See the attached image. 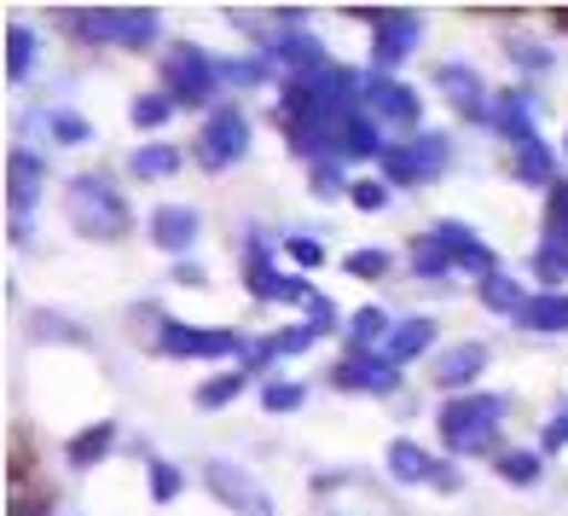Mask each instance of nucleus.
<instances>
[{
    "label": "nucleus",
    "mask_w": 568,
    "mask_h": 516,
    "mask_svg": "<svg viewBox=\"0 0 568 516\" xmlns=\"http://www.w3.org/2000/svg\"><path fill=\"white\" fill-rule=\"evenodd\" d=\"M158 36V12L140 7V12H116V47H151Z\"/></svg>",
    "instance_id": "nucleus-23"
},
{
    "label": "nucleus",
    "mask_w": 568,
    "mask_h": 516,
    "mask_svg": "<svg viewBox=\"0 0 568 516\" xmlns=\"http://www.w3.org/2000/svg\"><path fill=\"white\" fill-rule=\"evenodd\" d=\"M534 273L546 279V285H557V279H568V239H551L546 250L534 255Z\"/></svg>",
    "instance_id": "nucleus-27"
},
{
    "label": "nucleus",
    "mask_w": 568,
    "mask_h": 516,
    "mask_svg": "<svg viewBox=\"0 0 568 516\" xmlns=\"http://www.w3.org/2000/svg\"><path fill=\"white\" fill-rule=\"evenodd\" d=\"M239 389H244V372H221V377H210V383L197 389V406L215 412V406H226V401H239Z\"/></svg>",
    "instance_id": "nucleus-25"
},
{
    "label": "nucleus",
    "mask_w": 568,
    "mask_h": 516,
    "mask_svg": "<svg viewBox=\"0 0 568 516\" xmlns=\"http://www.w3.org/2000/svg\"><path fill=\"white\" fill-rule=\"evenodd\" d=\"M359 105H366L372 117H389V122H400V128L418 122V93L400 88V82H389V75H372V82L359 88Z\"/></svg>",
    "instance_id": "nucleus-6"
},
{
    "label": "nucleus",
    "mask_w": 568,
    "mask_h": 516,
    "mask_svg": "<svg viewBox=\"0 0 568 516\" xmlns=\"http://www.w3.org/2000/svg\"><path fill=\"white\" fill-rule=\"evenodd\" d=\"M435 239H442V250L453 255V267H470V273H481V279H494V250H487L481 239H470L458 221H442V232H435Z\"/></svg>",
    "instance_id": "nucleus-10"
},
{
    "label": "nucleus",
    "mask_w": 568,
    "mask_h": 516,
    "mask_svg": "<svg viewBox=\"0 0 568 516\" xmlns=\"http://www.w3.org/2000/svg\"><path fill=\"white\" fill-rule=\"evenodd\" d=\"M291 255H296L302 267H320V262H325V250H320L314 239H291Z\"/></svg>",
    "instance_id": "nucleus-38"
},
{
    "label": "nucleus",
    "mask_w": 568,
    "mask_h": 516,
    "mask_svg": "<svg viewBox=\"0 0 568 516\" xmlns=\"http://www.w3.org/2000/svg\"><path fill=\"white\" fill-rule=\"evenodd\" d=\"M111 442H116V424H93V429H82L70 442V464H99L111 453Z\"/></svg>",
    "instance_id": "nucleus-22"
},
{
    "label": "nucleus",
    "mask_w": 568,
    "mask_h": 516,
    "mask_svg": "<svg viewBox=\"0 0 568 516\" xmlns=\"http://www.w3.org/2000/svg\"><path fill=\"white\" fill-rule=\"evenodd\" d=\"M429 343H435V320H406V325H395V331H389V354H395V360L424 354Z\"/></svg>",
    "instance_id": "nucleus-17"
},
{
    "label": "nucleus",
    "mask_w": 568,
    "mask_h": 516,
    "mask_svg": "<svg viewBox=\"0 0 568 516\" xmlns=\"http://www.w3.org/2000/svg\"><path fill=\"white\" fill-rule=\"evenodd\" d=\"M7 174H12V186H7V198H12V210H23L36 192H41V180H47V163L41 158H30V151H12L7 158Z\"/></svg>",
    "instance_id": "nucleus-14"
},
{
    "label": "nucleus",
    "mask_w": 568,
    "mask_h": 516,
    "mask_svg": "<svg viewBox=\"0 0 568 516\" xmlns=\"http://www.w3.org/2000/svg\"><path fill=\"white\" fill-rule=\"evenodd\" d=\"M383 169H389L395 186L429 180V174L447 169V140H442V134H412V145H406V151H389V158H383Z\"/></svg>",
    "instance_id": "nucleus-4"
},
{
    "label": "nucleus",
    "mask_w": 568,
    "mask_h": 516,
    "mask_svg": "<svg viewBox=\"0 0 568 516\" xmlns=\"http://www.w3.org/2000/svg\"><path fill=\"white\" fill-rule=\"evenodd\" d=\"M499 476L516 482V487H528V482H539V458L534 453H499Z\"/></svg>",
    "instance_id": "nucleus-29"
},
{
    "label": "nucleus",
    "mask_w": 568,
    "mask_h": 516,
    "mask_svg": "<svg viewBox=\"0 0 568 516\" xmlns=\"http://www.w3.org/2000/svg\"><path fill=\"white\" fill-rule=\"evenodd\" d=\"M354 337H359V343L389 337V314H383V307H359V314H354Z\"/></svg>",
    "instance_id": "nucleus-30"
},
{
    "label": "nucleus",
    "mask_w": 568,
    "mask_h": 516,
    "mask_svg": "<svg viewBox=\"0 0 568 516\" xmlns=\"http://www.w3.org/2000/svg\"><path fill=\"white\" fill-rule=\"evenodd\" d=\"M481 302L487 307H510V314H523V307H528V296L523 291H516V279H481Z\"/></svg>",
    "instance_id": "nucleus-26"
},
{
    "label": "nucleus",
    "mask_w": 568,
    "mask_h": 516,
    "mask_svg": "<svg viewBox=\"0 0 568 516\" xmlns=\"http://www.w3.org/2000/svg\"><path fill=\"white\" fill-rule=\"evenodd\" d=\"M337 186H343V180H337V169H331V163H325V169H314V192H325V198H331Z\"/></svg>",
    "instance_id": "nucleus-39"
},
{
    "label": "nucleus",
    "mask_w": 568,
    "mask_h": 516,
    "mask_svg": "<svg viewBox=\"0 0 568 516\" xmlns=\"http://www.w3.org/2000/svg\"><path fill=\"white\" fill-rule=\"evenodd\" d=\"M70 210H75V221H82V232H93V239H122L128 232V203H122V192L111 186V180H99V174H82L70 186Z\"/></svg>",
    "instance_id": "nucleus-1"
},
{
    "label": "nucleus",
    "mask_w": 568,
    "mask_h": 516,
    "mask_svg": "<svg viewBox=\"0 0 568 516\" xmlns=\"http://www.w3.org/2000/svg\"><path fill=\"white\" fill-rule=\"evenodd\" d=\"M302 383H267L262 389V401H267V412H291V406H302Z\"/></svg>",
    "instance_id": "nucleus-33"
},
{
    "label": "nucleus",
    "mask_w": 568,
    "mask_h": 516,
    "mask_svg": "<svg viewBox=\"0 0 568 516\" xmlns=\"http://www.w3.org/2000/svg\"><path fill=\"white\" fill-rule=\"evenodd\" d=\"M163 354H226V348H239V337L232 331H186V325H169L163 337H158Z\"/></svg>",
    "instance_id": "nucleus-12"
},
{
    "label": "nucleus",
    "mask_w": 568,
    "mask_h": 516,
    "mask_svg": "<svg viewBox=\"0 0 568 516\" xmlns=\"http://www.w3.org/2000/svg\"><path fill=\"white\" fill-rule=\"evenodd\" d=\"M250 151V122L239 105H226L210 117V128H203V145H197V158L210 163V169H226V163H239Z\"/></svg>",
    "instance_id": "nucleus-3"
},
{
    "label": "nucleus",
    "mask_w": 568,
    "mask_h": 516,
    "mask_svg": "<svg viewBox=\"0 0 568 516\" xmlns=\"http://www.w3.org/2000/svg\"><path fill=\"white\" fill-rule=\"evenodd\" d=\"M30 59H36V36H30V30H12V36H7V75H12V82L30 70Z\"/></svg>",
    "instance_id": "nucleus-28"
},
{
    "label": "nucleus",
    "mask_w": 568,
    "mask_h": 516,
    "mask_svg": "<svg viewBox=\"0 0 568 516\" xmlns=\"http://www.w3.org/2000/svg\"><path fill=\"white\" fill-rule=\"evenodd\" d=\"M523 325H534V331H568V296H534L523 307Z\"/></svg>",
    "instance_id": "nucleus-21"
},
{
    "label": "nucleus",
    "mask_w": 568,
    "mask_h": 516,
    "mask_svg": "<svg viewBox=\"0 0 568 516\" xmlns=\"http://www.w3.org/2000/svg\"><path fill=\"white\" fill-rule=\"evenodd\" d=\"M163 117H169V99H158V93L134 99V122H140V128H158Z\"/></svg>",
    "instance_id": "nucleus-35"
},
{
    "label": "nucleus",
    "mask_w": 568,
    "mask_h": 516,
    "mask_svg": "<svg viewBox=\"0 0 568 516\" xmlns=\"http://www.w3.org/2000/svg\"><path fill=\"white\" fill-rule=\"evenodd\" d=\"M487 366V348L481 343H458L442 354V366H435V377H442V389H464V383H476Z\"/></svg>",
    "instance_id": "nucleus-13"
},
{
    "label": "nucleus",
    "mask_w": 568,
    "mask_h": 516,
    "mask_svg": "<svg viewBox=\"0 0 568 516\" xmlns=\"http://www.w3.org/2000/svg\"><path fill=\"white\" fill-rule=\"evenodd\" d=\"M128 169H134V180H163L180 169V145H145V151H134Z\"/></svg>",
    "instance_id": "nucleus-20"
},
{
    "label": "nucleus",
    "mask_w": 568,
    "mask_h": 516,
    "mask_svg": "<svg viewBox=\"0 0 568 516\" xmlns=\"http://www.w3.org/2000/svg\"><path fill=\"white\" fill-rule=\"evenodd\" d=\"M348 273H354V279L389 273V250H354V255H348Z\"/></svg>",
    "instance_id": "nucleus-32"
},
{
    "label": "nucleus",
    "mask_w": 568,
    "mask_h": 516,
    "mask_svg": "<svg viewBox=\"0 0 568 516\" xmlns=\"http://www.w3.org/2000/svg\"><path fill=\"white\" fill-rule=\"evenodd\" d=\"M442 82H447V93L458 99L470 117H481V93H476V75L470 70H458V64H442Z\"/></svg>",
    "instance_id": "nucleus-24"
},
{
    "label": "nucleus",
    "mask_w": 568,
    "mask_h": 516,
    "mask_svg": "<svg viewBox=\"0 0 568 516\" xmlns=\"http://www.w3.org/2000/svg\"><path fill=\"white\" fill-rule=\"evenodd\" d=\"M389 476L395 482H435V487H458V476L453 471H442L424 447H412V442H395L389 447Z\"/></svg>",
    "instance_id": "nucleus-9"
},
{
    "label": "nucleus",
    "mask_w": 568,
    "mask_h": 516,
    "mask_svg": "<svg viewBox=\"0 0 568 516\" xmlns=\"http://www.w3.org/2000/svg\"><path fill=\"white\" fill-rule=\"evenodd\" d=\"M499 412H505V401H494V395L453 401V406L442 412V442H447L453 453H487V447H494Z\"/></svg>",
    "instance_id": "nucleus-2"
},
{
    "label": "nucleus",
    "mask_w": 568,
    "mask_h": 516,
    "mask_svg": "<svg viewBox=\"0 0 568 516\" xmlns=\"http://www.w3.org/2000/svg\"><path fill=\"white\" fill-rule=\"evenodd\" d=\"M499 128H505V140H510L516 151L539 145V140H534V122H528V105H523L516 93H505V99H499Z\"/></svg>",
    "instance_id": "nucleus-16"
},
{
    "label": "nucleus",
    "mask_w": 568,
    "mask_h": 516,
    "mask_svg": "<svg viewBox=\"0 0 568 516\" xmlns=\"http://www.w3.org/2000/svg\"><path fill=\"white\" fill-rule=\"evenodd\" d=\"M273 59L291 64V70H320V64H325L320 41H307V36H278V41H273Z\"/></svg>",
    "instance_id": "nucleus-19"
},
{
    "label": "nucleus",
    "mask_w": 568,
    "mask_h": 516,
    "mask_svg": "<svg viewBox=\"0 0 568 516\" xmlns=\"http://www.w3.org/2000/svg\"><path fill=\"white\" fill-rule=\"evenodd\" d=\"M348 198L359 203V210H383V203H389V192H383L377 180H359V186H348Z\"/></svg>",
    "instance_id": "nucleus-37"
},
{
    "label": "nucleus",
    "mask_w": 568,
    "mask_h": 516,
    "mask_svg": "<svg viewBox=\"0 0 568 516\" xmlns=\"http://www.w3.org/2000/svg\"><path fill=\"white\" fill-rule=\"evenodd\" d=\"M568 442V418H557V424H546V447H562Z\"/></svg>",
    "instance_id": "nucleus-40"
},
{
    "label": "nucleus",
    "mask_w": 568,
    "mask_h": 516,
    "mask_svg": "<svg viewBox=\"0 0 568 516\" xmlns=\"http://www.w3.org/2000/svg\"><path fill=\"white\" fill-rule=\"evenodd\" d=\"M151 239H158L163 250H186V244L197 239V215H192V210H174V203H169V210L151 215Z\"/></svg>",
    "instance_id": "nucleus-15"
},
{
    "label": "nucleus",
    "mask_w": 568,
    "mask_h": 516,
    "mask_svg": "<svg viewBox=\"0 0 568 516\" xmlns=\"http://www.w3.org/2000/svg\"><path fill=\"white\" fill-rule=\"evenodd\" d=\"M447 267H453V255L442 250V239H424V244H418V273H424V279H442Z\"/></svg>",
    "instance_id": "nucleus-31"
},
{
    "label": "nucleus",
    "mask_w": 568,
    "mask_h": 516,
    "mask_svg": "<svg viewBox=\"0 0 568 516\" xmlns=\"http://www.w3.org/2000/svg\"><path fill=\"white\" fill-rule=\"evenodd\" d=\"M210 487H215V494L239 510V516H273V510H267V494H262V487H255L244 471H232V464H210Z\"/></svg>",
    "instance_id": "nucleus-7"
},
{
    "label": "nucleus",
    "mask_w": 568,
    "mask_h": 516,
    "mask_svg": "<svg viewBox=\"0 0 568 516\" xmlns=\"http://www.w3.org/2000/svg\"><path fill=\"white\" fill-rule=\"evenodd\" d=\"M53 134H59L64 145H75V140H88V134H93V128H88L82 117H70V111H53Z\"/></svg>",
    "instance_id": "nucleus-36"
},
{
    "label": "nucleus",
    "mask_w": 568,
    "mask_h": 516,
    "mask_svg": "<svg viewBox=\"0 0 568 516\" xmlns=\"http://www.w3.org/2000/svg\"><path fill=\"white\" fill-rule=\"evenodd\" d=\"M337 383L343 389H377V395H389L400 372H395V360H383V354H348L343 366H337Z\"/></svg>",
    "instance_id": "nucleus-8"
},
{
    "label": "nucleus",
    "mask_w": 568,
    "mask_h": 516,
    "mask_svg": "<svg viewBox=\"0 0 568 516\" xmlns=\"http://www.w3.org/2000/svg\"><path fill=\"white\" fill-rule=\"evenodd\" d=\"M169 82H174V88H169L174 105H203V99H210V88L221 82V70L203 59L197 47H180L174 64H169Z\"/></svg>",
    "instance_id": "nucleus-5"
},
{
    "label": "nucleus",
    "mask_w": 568,
    "mask_h": 516,
    "mask_svg": "<svg viewBox=\"0 0 568 516\" xmlns=\"http://www.w3.org/2000/svg\"><path fill=\"white\" fill-rule=\"evenodd\" d=\"M180 487H186V476H180L174 464H151V494H158V499H174Z\"/></svg>",
    "instance_id": "nucleus-34"
},
{
    "label": "nucleus",
    "mask_w": 568,
    "mask_h": 516,
    "mask_svg": "<svg viewBox=\"0 0 568 516\" xmlns=\"http://www.w3.org/2000/svg\"><path fill=\"white\" fill-rule=\"evenodd\" d=\"M557 23H562V30H568V12H557Z\"/></svg>",
    "instance_id": "nucleus-41"
},
{
    "label": "nucleus",
    "mask_w": 568,
    "mask_h": 516,
    "mask_svg": "<svg viewBox=\"0 0 568 516\" xmlns=\"http://www.w3.org/2000/svg\"><path fill=\"white\" fill-rule=\"evenodd\" d=\"M516 180H528V186H557L551 145H528V151H516Z\"/></svg>",
    "instance_id": "nucleus-18"
},
{
    "label": "nucleus",
    "mask_w": 568,
    "mask_h": 516,
    "mask_svg": "<svg viewBox=\"0 0 568 516\" xmlns=\"http://www.w3.org/2000/svg\"><path fill=\"white\" fill-rule=\"evenodd\" d=\"M418 41V18L412 12H377V64H395Z\"/></svg>",
    "instance_id": "nucleus-11"
}]
</instances>
